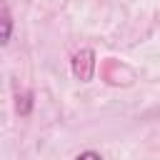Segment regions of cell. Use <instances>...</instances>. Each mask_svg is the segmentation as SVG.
Listing matches in <instances>:
<instances>
[{
	"label": "cell",
	"mask_w": 160,
	"mask_h": 160,
	"mask_svg": "<svg viewBox=\"0 0 160 160\" xmlns=\"http://www.w3.org/2000/svg\"><path fill=\"white\" fill-rule=\"evenodd\" d=\"M92 72H95V52L90 48L78 50L72 55V75L80 82H88V80H92Z\"/></svg>",
	"instance_id": "cell-1"
},
{
	"label": "cell",
	"mask_w": 160,
	"mask_h": 160,
	"mask_svg": "<svg viewBox=\"0 0 160 160\" xmlns=\"http://www.w3.org/2000/svg\"><path fill=\"white\" fill-rule=\"evenodd\" d=\"M100 75H102V80L110 82V85H128V82L132 80V70L125 68V65L118 62V60H105V62L100 65Z\"/></svg>",
	"instance_id": "cell-2"
},
{
	"label": "cell",
	"mask_w": 160,
	"mask_h": 160,
	"mask_svg": "<svg viewBox=\"0 0 160 160\" xmlns=\"http://www.w3.org/2000/svg\"><path fill=\"white\" fill-rule=\"evenodd\" d=\"M10 28H12L10 10H8V5H2V42H8V40H10Z\"/></svg>",
	"instance_id": "cell-3"
},
{
	"label": "cell",
	"mask_w": 160,
	"mask_h": 160,
	"mask_svg": "<svg viewBox=\"0 0 160 160\" xmlns=\"http://www.w3.org/2000/svg\"><path fill=\"white\" fill-rule=\"evenodd\" d=\"M15 105H18V112H20V115H28L30 108H32V102H30V92H22V95L18 92V102H15Z\"/></svg>",
	"instance_id": "cell-4"
},
{
	"label": "cell",
	"mask_w": 160,
	"mask_h": 160,
	"mask_svg": "<svg viewBox=\"0 0 160 160\" xmlns=\"http://www.w3.org/2000/svg\"><path fill=\"white\" fill-rule=\"evenodd\" d=\"M75 160H102V158H100L98 152H92V150H85V152H80Z\"/></svg>",
	"instance_id": "cell-5"
}]
</instances>
